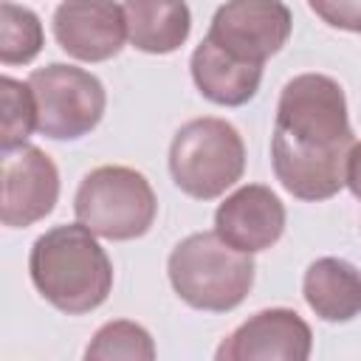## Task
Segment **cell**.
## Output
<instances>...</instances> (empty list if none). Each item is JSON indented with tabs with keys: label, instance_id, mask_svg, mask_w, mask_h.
Returning <instances> with one entry per match:
<instances>
[{
	"label": "cell",
	"instance_id": "obj_14",
	"mask_svg": "<svg viewBox=\"0 0 361 361\" xmlns=\"http://www.w3.org/2000/svg\"><path fill=\"white\" fill-rule=\"evenodd\" d=\"M127 39L144 54H172L192 31L186 0H124Z\"/></svg>",
	"mask_w": 361,
	"mask_h": 361
},
{
	"label": "cell",
	"instance_id": "obj_7",
	"mask_svg": "<svg viewBox=\"0 0 361 361\" xmlns=\"http://www.w3.org/2000/svg\"><path fill=\"white\" fill-rule=\"evenodd\" d=\"M293 31L290 8L282 0H226L209 25V39L226 54L265 65Z\"/></svg>",
	"mask_w": 361,
	"mask_h": 361
},
{
	"label": "cell",
	"instance_id": "obj_16",
	"mask_svg": "<svg viewBox=\"0 0 361 361\" xmlns=\"http://www.w3.org/2000/svg\"><path fill=\"white\" fill-rule=\"evenodd\" d=\"M85 358L90 361H110V358H135V361H152L155 358V344L152 336L147 333V327L118 319V322H107L96 330V336L90 338Z\"/></svg>",
	"mask_w": 361,
	"mask_h": 361
},
{
	"label": "cell",
	"instance_id": "obj_10",
	"mask_svg": "<svg viewBox=\"0 0 361 361\" xmlns=\"http://www.w3.org/2000/svg\"><path fill=\"white\" fill-rule=\"evenodd\" d=\"M313 350L310 324L290 307H268L245 319L228 333L214 358L217 361H305Z\"/></svg>",
	"mask_w": 361,
	"mask_h": 361
},
{
	"label": "cell",
	"instance_id": "obj_4",
	"mask_svg": "<svg viewBox=\"0 0 361 361\" xmlns=\"http://www.w3.org/2000/svg\"><path fill=\"white\" fill-rule=\"evenodd\" d=\"M245 172V144L226 118L203 116L186 121L169 144V175L195 200H214Z\"/></svg>",
	"mask_w": 361,
	"mask_h": 361
},
{
	"label": "cell",
	"instance_id": "obj_1",
	"mask_svg": "<svg viewBox=\"0 0 361 361\" xmlns=\"http://www.w3.org/2000/svg\"><path fill=\"white\" fill-rule=\"evenodd\" d=\"M355 144L344 87L327 73H299L285 82L271 135V166L296 200L319 203L347 186V158Z\"/></svg>",
	"mask_w": 361,
	"mask_h": 361
},
{
	"label": "cell",
	"instance_id": "obj_3",
	"mask_svg": "<svg viewBox=\"0 0 361 361\" xmlns=\"http://www.w3.org/2000/svg\"><path fill=\"white\" fill-rule=\"evenodd\" d=\"M251 254L228 245L217 231L183 237L166 259L169 285L195 310L228 313L245 302L254 288Z\"/></svg>",
	"mask_w": 361,
	"mask_h": 361
},
{
	"label": "cell",
	"instance_id": "obj_18",
	"mask_svg": "<svg viewBox=\"0 0 361 361\" xmlns=\"http://www.w3.org/2000/svg\"><path fill=\"white\" fill-rule=\"evenodd\" d=\"M307 6L322 23L361 34V0H307Z\"/></svg>",
	"mask_w": 361,
	"mask_h": 361
},
{
	"label": "cell",
	"instance_id": "obj_11",
	"mask_svg": "<svg viewBox=\"0 0 361 361\" xmlns=\"http://www.w3.org/2000/svg\"><path fill=\"white\" fill-rule=\"evenodd\" d=\"M285 203L262 183H245L231 192L214 212V231L245 254L265 251L285 231Z\"/></svg>",
	"mask_w": 361,
	"mask_h": 361
},
{
	"label": "cell",
	"instance_id": "obj_12",
	"mask_svg": "<svg viewBox=\"0 0 361 361\" xmlns=\"http://www.w3.org/2000/svg\"><path fill=\"white\" fill-rule=\"evenodd\" d=\"M189 71H192V82L200 90V96L220 107L248 104L257 96L259 82H262V65L243 62L226 54L209 37H203L200 45L192 51Z\"/></svg>",
	"mask_w": 361,
	"mask_h": 361
},
{
	"label": "cell",
	"instance_id": "obj_8",
	"mask_svg": "<svg viewBox=\"0 0 361 361\" xmlns=\"http://www.w3.org/2000/svg\"><path fill=\"white\" fill-rule=\"evenodd\" d=\"M3 206L0 220L8 228H25L45 220L59 200V169L48 152L34 144L3 149Z\"/></svg>",
	"mask_w": 361,
	"mask_h": 361
},
{
	"label": "cell",
	"instance_id": "obj_17",
	"mask_svg": "<svg viewBox=\"0 0 361 361\" xmlns=\"http://www.w3.org/2000/svg\"><path fill=\"white\" fill-rule=\"evenodd\" d=\"M3 96V130H0V149H14L25 144V138L37 130V102L28 82L14 76L0 79Z\"/></svg>",
	"mask_w": 361,
	"mask_h": 361
},
{
	"label": "cell",
	"instance_id": "obj_6",
	"mask_svg": "<svg viewBox=\"0 0 361 361\" xmlns=\"http://www.w3.org/2000/svg\"><path fill=\"white\" fill-rule=\"evenodd\" d=\"M37 102V130L54 141H76L99 127L107 93L104 85L85 68L51 62L25 79Z\"/></svg>",
	"mask_w": 361,
	"mask_h": 361
},
{
	"label": "cell",
	"instance_id": "obj_2",
	"mask_svg": "<svg viewBox=\"0 0 361 361\" xmlns=\"http://www.w3.org/2000/svg\"><path fill=\"white\" fill-rule=\"evenodd\" d=\"M28 274L37 293L68 316L102 307L113 290V262L79 220L54 226L34 240Z\"/></svg>",
	"mask_w": 361,
	"mask_h": 361
},
{
	"label": "cell",
	"instance_id": "obj_15",
	"mask_svg": "<svg viewBox=\"0 0 361 361\" xmlns=\"http://www.w3.org/2000/svg\"><path fill=\"white\" fill-rule=\"evenodd\" d=\"M45 45L42 23L39 17L17 6L11 0H3L0 6V62L3 65H28Z\"/></svg>",
	"mask_w": 361,
	"mask_h": 361
},
{
	"label": "cell",
	"instance_id": "obj_9",
	"mask_svg": "<svg viewBox=\"0 0 361 361\" xmlns=\"http://www.w3.org/2000/svg\"><path fill=\"white\" fill-rule=\"evenodd\" d=\"M51 25L59 48L79 62H107L127 39L124 6L116 0H62Z\"/></svg>",
	"mask_w": 361,
	"mask_h": 361
},
{
	"label": "cell",
	"instance_id": "obj_19",
	"mask_svg": "<svg viewBox=\"0 0 361 361\" xmlns=\"http://www.w3.org/2000/svg\"><path fill=\"white\" fill-rule=\"evenodd\" d=\"M347 189L361 200V141L353 144L347 158Z\"/></svg>",
	"mask_w": 361,
	"mask_h": 361
},
{
	"label": "cell",
	"instance_id": "obj_13",
	"mask_svg": "<svg viewBox=\"0 0 361 361\" xmlns=\"http://www.w3.org/2000/svg\"><path fill=\"white\" fill-rule=\"evenodd\" d=\"M302 296L322 322H353L361 316V271L341 257H319L302 276Z\"/></svg>",
	"mask_w": 361,
	"mask_h": 361
},
{
	"label": "cell",
	"instance_id": "obj_5",
	"mask_svg": "<svg viewBox=\"0 0 361 361\" xmlns=\"http://www.w3.org/2000/svg\"><path fill=\"white\" fill-rule=\"evenodd\" d=\"M73 212L82 226H87L96 237L124 243L144 237L158 214V197L144 178V172L133 166H96L90 169L76 195Z\"/></svg>",
	"mask_w": 361,
	"mask_h": 361
}]
</instances>
